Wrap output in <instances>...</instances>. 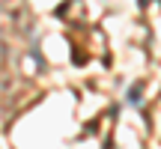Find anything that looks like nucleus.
<instances>
[{
  "mask_svg": "<svg viewBox=\"0 0 161 149\" xmlns=\"http://www.w3.org/2000/svg\"><path fill=\"white\" fill-rule=\"evenodd\" d=\"M128 102H131V104H137V102H140V84H134V86H131V92H128Z\"/></svg>",
  "mask_w": 161,
  "mask_h": 149,
  "instance_id": "nucleus-1",
  "label": "nucleus"
}]
</instances>
